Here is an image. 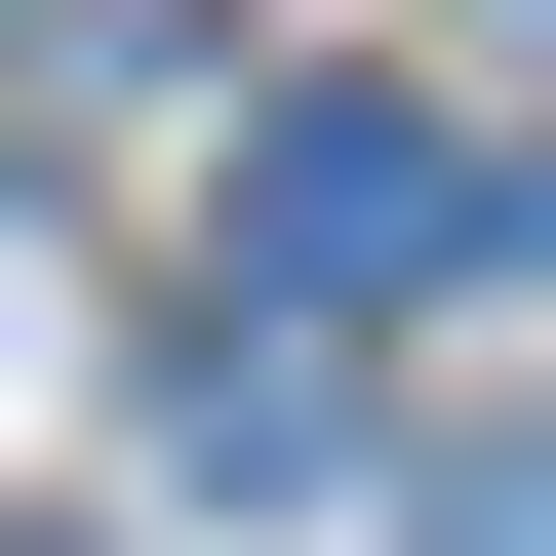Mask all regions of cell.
I'll return each mask as SVG.
<instances>
[{
    "label": "cell",
    "instance_id": "1",
    "mask_svg": "<svg viewBox=\"0 0 556 556\" xmlns=\"http://www.w3.org/2000/svg\"><path fill=\"white\" fill-rule=\"evenodd\" d=\"M397 278H477V119L438 80H239V318L318 358V318H397Z\"/></svg>",
    "mask_w": 556,
    "mask_h": 556
},
{
    "label": "cell",
    "instance_id": "2",
    "mask_svg": "<svg viewBox=\"0 0 556 556\" xmlns=\"http://www.w3.org/2000/svg\"><path fill=\"white\" fill-rule=\"evenodd\" d=\"M397 556H556V477H438V517H397Z\"/></svg>",
    "mask_w": 556,
    "mask_h": 556
}]
</instances>
